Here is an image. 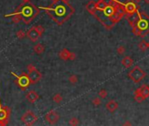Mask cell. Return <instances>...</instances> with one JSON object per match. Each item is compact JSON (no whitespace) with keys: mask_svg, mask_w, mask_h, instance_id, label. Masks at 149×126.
<instances>
[{"mask_svg":"<svg viewBox=\"0 0 149 126\" xmlns=\"http://www.w3.org/2000/svg\"><path fill=\"white\" fill-rule=\"evenodd\" d=\"M124 15V10L119 0H98L96 2V12L93 16L107 30H111Z\"/></svg>","mask_w":149,"mask_h":126,"instance_id":"6da1fadb","label":"cell"},{"mask_svg":"<svg viewBox=\"0 0 149 126\" xmlns=\"http://www.w3.org/2000/svg\"><path fill=\"white\" fill-rule=\"evenodd\" d=\"M48 13L58 25H61L69 19L74 14L75 9L69 3H65L62 0H54V2L48 7H38Z\"/></svg>","mask_w":149,"mask_h":126,"instance_id":"7a4b0ae2","label":"cell"},{"mask_svg":"<svg viewBox=\"0 0 149 126\" xmlns=\"http://www.w3.org/2000/svg\"><path fill=\"white\" fill-rule=\"evenodd\" d=\"M40 13V9L38 7H36L34 4L28 3L27 4H20L19 7L17 8L16 12L11 14H6L4 15V17H12L14 14H20L22 17V21L25 25H29L34 18L37 17Z\"/></svg>","mask_w":149,"mask_h":126,"instance_id":"3957f363","label":"cell"},{"mask_svg":"<svg viewBox=\"0 0 149 126\" xmlns=\"http://www.w3.org/2000/svg\"><path fill=\"white\" fill-rule=\"evenodd\" d=\"M132 33L136 36L144 38L149 34V16L146 12L138 10V18L132 26Z\"/></svg>","mask_w":149,"mask_h":126,"instance_id":"277c9868","label":"cell"},{"mask_svg":"<svg viewBox=\"0 0 149 126\" xmlns=\"http://www.w3.org/2000/svg\"><path fill=\"white\" fill-rule=\"evenodd\" d=\"M146 72L140 67H138V66H135L128 73V77L135 83H140L146 77Z\"/></svg>","mask_w":149,"mask_h":126,"instance_id":"5b68a950","label":"cell"},{"mask_svg":"<svg viewBox=\"0 0 149 126\" xmlns=\"http://www.w3.org/2000/svg\"><path fill=\"white\" fill-rule=\"evenodd\" d=\"M11 75H12L14 76L15 78V83H17L18 85L22 90H25L28 87L31 85V82H30V79H29V76L27 73H22L20 75H16L15 73L13 72H11Z\"/></svg>","mask_w":149,"mask_h":126,"instance_id":"8992f818","label":"cell"},{"mask_svg":"<svg viewBox=\"0 0 149 126\" xmlns=\"http://www.w3.org/2000/svg\"><path fill=\"white\" fill-rule=\"evenodd\" d=\"M120 4H121V6L123 8V10H124L125 15L132 14V13H134L138 10L137 4L133 0H127L125 3L120 2Z\"/></svg>","mask_w":149,"mask_h":126,"instance_id":"52a82bcc","label":"cell"},{"mask_svg":"<svg viewBox=\"0 0 149 126\" xmlns=\"http://www.w3.org/2000/svg\"><path fill=\"white\" fill-rule=\"evenodd\" d=\"M11 109L8 107H3L0 99V125H6L8 123Z\"/></svg>","mask_w":149,"mask_h":126,"instance_id":"ba28073f","label":"cell"},{"mask_svg":"<svg viewBox=\"0 0 149 126\" xmlns=\"http://www.w3.org/2000/svg\"><path fill=\"white\" fill-rule=\"evenodd\" d=\"M21 120L25 125L31 126V125L34 124V123L38 120V117L33 111L28 110V111H27L24 115L22 116Z\"/></svg>","mask_w":149,"mask_h":126,"instance_id":"9c48e42d","label":"cell"},{"mask_svg":"<svg viewBox=\"0 0 149 126\" xmlns=\"http://www.w3.org/2000/svg\"><path fill=\"white\" fill-rule=\"evenodd\" d=\"M28 76H29L31 84H36L42 78V75H41L40 71H38L37 68H35V69H33L32 71H29L28 72Z\"/></svg>","mask_w":149,"mask_h":126,"instance_id":"30bf717a","label":"cell"},{"mask_svg":"<svg viewBox=\"0 0 149 126\" xmlns=\"http://www.w3.org/2000/svg\"><path fill=\"white\" fill-rule=\"evenodd\" d=\"M60 118L59 114L57 113L55 110H50L48 113H47V115L45 116V119L48 123L50 124H54L58 122Z\"/></svg>","mask_w":149,"mask_h":126,"instance_id":"8fae6325","label":"cell"},{"mask_svg":"<svg viewBox=\"0 0 149 126\" xmlns=\"http://www.w3.org/2000/svg\"><path fill=\"white\" fill-rule=\"evenodd\" d=\"M27 37L28 39H30L31 41L33 42H36L39 39V38L40 37V34L38 33V32L36 31V28L35 26H33V27H31L29 30L27 32Z\"/></svg>","mask_w":149,"mask_h":126,"instance_id":"7c38bea8","label":"cell"},{"mask_svg":"<svg viewBox=\"0 0 149 126\" xmlns=\"http://www.w3.org/2000/svg\"><path fill=\"white\" fill-rule=\"evenodd\" d=\"M40 98V96L36 91L34 90H30L27 92V101L31 102V103H34V102L37 101V100Z\"/></svg>","mask_w":149,"mask_h":126,"instance_id":"4fadbf2b","label":"cell"},{"mask_svg":"<svg viewBox=\"0 0 149 126\" xmlns=\"http://www.w3.org/2000/svg\"><path fill=\"white\" fill-rule=\"evenodd\" d=\"M105 108L109 112L114 113L117 109V108H119V103L116 101H114V100H110L105 104Z\"/></svg>","mask_w":149,"mask_h":126,"instance_id":"5bb4252c","label":"cell"},{"mask_svg":"<svg viewBox=\"0 0 149 126\" xmlns=\"http://www.w3.org/2000/svg\"><path fill=\"white\" fill-rule=\"evenodd\" d=\"M70 52H69L67 48L61 49V51H60V52H59V57H60V59L62 60H69Z\"/></svg>","mask_w":149,"mask_h":126,"instance_id":"9a60e30c","label":"cell"},{"mask_svg":"<svg viewBox=\"0 0 149 126\" xmlns=\"http://www.w3.org/2000/svg\"><path fill=\"white\" fill-rule=\"evenodd\" d=\"M140 93L142 94V96L145 99L149 97V86L148 85H142L138 88Z\"/></svg>","mask_w":149,"mask_h":126,"instance_id":"2e32d148","label":"cell"},{"mask_svg":"<svg viewBox=\"0 0 149 126\" xmlns=\"http://www.w3.org/2000/svg\"><path fill=\"white\" fill-rule=\"evenodd\" d=\"M121 63L125 68H129L133 65V60L130 56H125V58L122 59Z\"/></svg>","mask_w":149,"mask_h":126,"instance_id":"e0dca14e","label":"cell"},{"mask_svg":"<svg viewBox=\"0 0 149 126\" xmlns=\"http://www.w3.org/2000/svg\"><path fill=\"white\" fill-rule=\"evenodd\" d=\"M138 10L136 12H134V13H132V14L126 15V18H127L128 22H129V25L131 26H132L133 25H134L136 20H137V18H138Z\"/></svg>","mask_w":149,"mask_h":126,"instance_id":"ac0fdd59","label":"cell"},{"mask_svg":"<svg viewBox=\"0 0 149 126\" xmlns=\"http://www.w3.org/2000/svg\"><path fill=\"white\" fill-rule=\"evenodd\" d=\"M85 8L89 12V13H90L91 15H94V13L96 12V2L91 0V1H90L86 4Z\"/></svg>","mask_w":149,"mask_h":126,"instance_id":"d6986e66","label":"cell"},{"mask_svg":"<svg viewBox=\"0 0 149 126\" xmlns=\"http://www.w3.org/2000/svg\"><path fill=\"white\" fill-rule=\"evenodd\" d=\"M33 51H34V52L36 54H43L44 51H45V46H44L43 44H40L39 43L37 45H35L34 46H33Z\"/></svg>","mask_w":149,"mask_h":126,"instance_id":"ffe728a7","label":"cell"},{"mask_svg":"<svg viewBox=\"0 0 149 126\" xmlns=\"http://www.w3.org/2000/svg\"><path fill=\"white\" fill-rule=\"evenodd\" d=\"M134 100L138 103H140V102H142L144 100H146L144 97L142 96V94L140 93V91H138V89L137 88L134 92Z\"/></svg>","mask_w":149,"mask_h":126,"instance_id":"44dd1931","label":"cell"},{"mask_svg":"<svg viewBox=\"0 0 149 126\" xmlns=\"http://www.w3.org/2000/svg\"><path fill=\"white\" fill-rule=\"evenodd\" d=\"M138 48L141 52H145L148 49V46H147V41H146L145 39H142L140 43H138Z\"/></svg>","mask_w":149,"mask_h":126,"instance_id":"7402d4cb","label":"cell"},{"mask_svg":"<svg viewBox=\"0 0 149 126\" xmlns=\"http://www.w3.org/2000/svg\"><path fill=\"white\" fill-rule=\"evenodd\" d=\"M62 100H63V97H62V96L60 93H56L53 96V101L57 104L61 103V102H62Z\"/></svg>","mask_w":149,"mask_h":126,"instance_id":"603a6c76","label":"cell"},{"mask_svg":"<svg viewBox=\"0 0 149 126\" xmlns=\"http://www.w3.org/2000/svg\"><path fill=\"white\" fill-rule=\"evenodd\" d=\"M98 96L100 98L102 99H104V98H106L107 96H108V92H107L106 89H104V88H102L99 90L98 92Z\"/></svg>","mask_w":149,"mask_h":126,"instance_id":"cb8c5ba5","label":"cell"},{"mask_svg":"<svg viewBox=\"0 0 149 126\" xmlns=\"http://www.w3.org/2000/svg\"><path fill=\"white\" fill-rule=\"evenodd\" d=\"M69 123L70 125H72V126H76V125L79 124L80 122H79V119H78V118H76V117H71L69 119Z\"/></svg>","mask_w":149,"mask_h":126,"instance_id":"d4e9b609","label":"cell"},{"mask_svg":"<svg viewBox=\"0 0 149 126\" xmlns=\"http://www.w3.org/2000/svg\"><path fill=\"white\" fill-rule=\"evenodd\" d=\"M12 17V22L13 23H19L22 20V17L20 14H14Z\"/></svg>","mask_w":149,"mask_h":126,"instance_id":"484cf974","label":"cell"},{"mask_svg":"<svg viewBox=\"0 0 149 126\" xmlns=\"http://www.w3.org/2000/svg\"><path fill=\"white\" fill-rule=\"evenodd\" d=\"M69 82H70V83H72V84L77 83V81H78V76H77V75H70V76H69Z\"/></svg>","mask_w":149,"mask_h":126,"instance_id":"4316f807","label":"cell"},{"mask_svg":"<svg viewBox=\"0 0 149 126\" xmlns=\"http://www.w3.org/2000/svg\"><path fill=\"white\" fill-rule=\"evenodd\" d=\"M101 103H102V101H101V99L99 98V97H96V98H94L92 100V104L94 105V106H96V107L101 105Z\"/></svg>","mask_w":149,"mask_h":126,"instance_id":"83f0119b","label":"cell"},{"mask_svg":"<svg viewBox=\"0 0 149 126\" xmlns=\"http://www.w3.org/2000/svg\"><path fill=\"white\" fill-rule=\"evenodd\" d=\"M16 36H17L18 39H24L25 36H27V34H25V32H23L22 30H19V31L16 33Z\"/></svg>","mask_w":149,"mask_h":126,"instance_id":"f1b7e54d","label":"cell"},{"mask_svg":"<svg viewBox=\"0 0 149 126\" xmlns=\"http://www.w3.org/2000/svg\"><path fill=\"white\" fill-rule=\"evenodd\" d=\"M35 28H36V31L38 32V33L40 34V36L42 35L43 33L45 32V28H44L42 25H37V26H35Z\"/></svg>","mask_w":149,"mask_h":126,"instance_id":"f546056e","label":"cell"},{"mask_svg":"<svg viewBox=\"0 0 149 126\" xmlns=\"http://www.w3.org/2000/svg\"><path fill=\"white\" fill-rule=\"evenodd\" d=\"M117 54H119V55L124 54L125 52V47L124 46H119L117 48Z\"/></svg>","mask_w":149,"mask_h":126,"instance_id":"4dcf8cb0","label":"cell"},{"mask_svg":"<svg viewBox=\"0 0 149 126\" xmlns=\"http://www.w3.org/2000/svg\"><path fill=\"white\" fill-rule=\"evenodd\" d=\"M75 58H76V55H75V52H70V56H69V60H75Z\"/></svg>","mask_w":149,"mask_h":126,"instance_id":"1f68e13d","label":"cell"},{"mask_svg":"<svg viewBox=\"0 0 149 126\" xmlns=\"http://www.w3.org/2000/svg\"><path fill=\"white\" fill-rule=\"evenodd\" d=\"M35 68L36 67L33 64H29V65L27 66V71H28V72H29V71H32L33 69H35Z\"/></svg>","mask_w":149,"mask_h":126,"instance_id":"d6a6232c","label":"cell"},{"mask_svg":"<svg viewBox=\"0 0 149 126\" xmlns=\"http://www.w3.org/2000/svg\"><path fill=\"white\" fill-rule=\"evenodd\" d=\"M23 4H28V3H30V0H22Z\"/></svg>","mask_w":149,"mask_h":126,"instance_id":"836d02e7","label":"cell"},{"mask_svg":"<svg viewBox=\"0 0 149 126\" xmlns=\"http://www.w3.org/2000/svg\"><path fill=\"white\" fill-rule=\"evenodd\" d=\"M133 1H134V2H135L137 4H140V3L141 1H142V0H133Z\"/></svg>","mask_w":149,"mask_h":126,"instance_id":"e575fe53","label":"cell"},{"mask_svg":"<svg viewBox=\"0 0 149 126\" xmlns=\"http://www.w3.org/2000/svg\"><path fill=\"white\" fill-rule=\"evenodd\" d=\"M142 1L145 3V4H149V0H142Z\"/></svg>","mask_w":149,"mask_h":126,"instance_id":"d590c367","label":"cell"},{"mask_svg":"<svg viewBox=\"0 0 149 126\" xmlns=\"http://www.w3.org/2000/svg\"><path fill=\"white\" fill-rule=\"evenodd\" d=\"M62 1L65 3H69V1H71V0H62Z\"/></svg>","mask_w":149,"mask_h":126,"instance_id":"8d00e7d4","label":"cell"},{"mask_svg":"<svg viewBox=\"0 0 149 126\" xmlns=\"http://www.w3.org/2000/svg\"><path fill=\"white\" fill-rule=\"evenodd\" d=\"M147 46H148V49H149V42H147Z\"/></svg>","mask_w":149,"mask_h":126,"instance_id":"74e56055","label":"cell"}]
</instances>
